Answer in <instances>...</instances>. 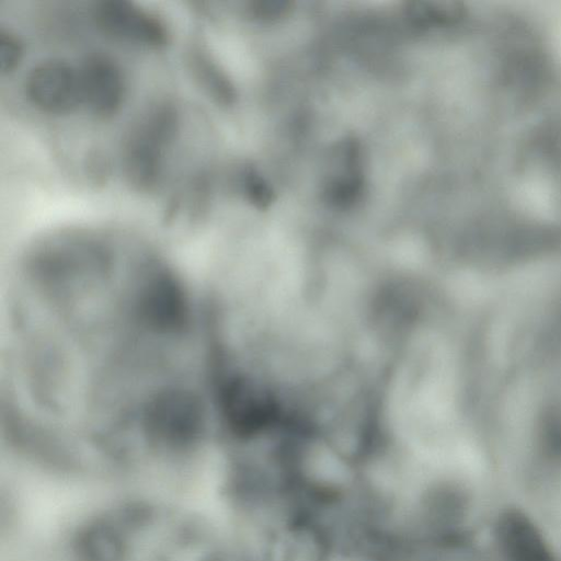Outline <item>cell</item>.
<instances>
[{
  "mask_svg": "<svg viewBox=\"0 0 561 561\" xmlns=\"http://www.w3.org/2000/svg\"><path fill=\"white\" fill-rule=\"evenodd\" d=\"M77 553L82 561H122L125 543L112 525L96 523L79 536Z\"/></svg>",
  "mask_w": 561,
  "mask_h": 561,
  "instance_id": "52a82bcc",
  "label": "cell"
},
{
  "mask_svg": "<svg viewBox=\"0 0 561 561\" xmlns=\"http://www.w3.org/2000/svg\"><path fill=\"white\" fill-rule=\"evenodd\" d=\"M78 70L82 105L101 118L114 115L126 93L121 67L107 55L98 53L88 55Z\"/></svg>",
  "mask_w": 561,
  "mask_h": 561,
  "instance_id": "277c9868",
  "label": "cell"
},
{
  "mask_svg": "<svg viewBox=\"0 0 561 561\" xmlns=\"http://www.w3.org/2000/svg\"><path fill=\"white\" fill-rule=\"evenodd\" d=\"M186 68L202 92L219 105H228L234 99L233 87L201 39H193L184 54Z\"/></svg>",
  "mask_w": 561,
  "mask_h": 561,
  "instance_id": "5b68a950",
  "label": "cell"
},
{
  "mask_svg": "<svg viewBox=\"0 0 561 561\" xmlns=\"http://www.w3.org/2000/svg\"><path fill=\"white\" fill-rule=\"evenodd\" d=\"M337 164L328 184L329 198L336 205H346L360 191L359 150L353 141L344 142L337 150Z\"/></svg>",
  "mask_w": 561,
  "mask_h": 561,
  "instance_id": "8992f818",
  "label": "cell"
},
{
  "mask_svg": "<svg viewBox=\"0 0 561 561\" xmlns=\"http://www.w3.org/2000/svg\"><path fill=\"white\" fill-rule=\"evenodd\" d=\"M25 94L45 113H70L82 105L79 70L60 58L42 60L26 77Z\"/></svg>",
  "mask_w": 561,
  "mask_h": 561,
  "instance_id": "3957f363",
  "label": "cell"
},
{
  "mask_svg": "<svg viewBox=\"0 0 561 561\" xmlns=\"http://www.w3.org/2000/svg\"><path fill=\"white\" fill-rule=\"evenodd\" d=\"M179 125L178 107L168 100L150 104L130 124L121 157L123 174L134 191L147 193L157 186Z\"/></svg>",
  "mask_w": 561,
  "mask_h": 561,
  "instance_id": "6da1fadb",
  "label": "cell"
},
{
  "mask_svg": "<svg viewBox=\"0 0 561 561\" xmlns=\"http://www.w3.org/2000/svg\"><path fill=\"white\" fill-rule=\"evenodd\" d=\"M23 57V44L11 31H0V68L3 73H10L19 67Z\"/></svg>",
  "mask_w": 561,
  "mask_h": 561,
  "instance_id": "ba28073f",
  "label": "cell"
},
{
  "mask_svg": "<svg viewBox=\"0 0 561 561\" xmlns=\"http://www.w3.org/2000/svg\"><path fill=\"white\" fill-rule=\"evenodd\" d=\"M93 20L105 35L144 47L160 49L171 39L170 30L159 15L129 1L98 2Z\"/></svg>",
  "mask_w": 561,
  "mask_h": 561,
  "instance_id": "7a4b0ae2",
  "label": "cell"
},
{
  "mask_svg": "<svg viewBox=\"0 0 561 561\" xmlns=\"http://www.w3.org/2000/svg\"><path fill=\"white\" fill-rule=\"evenodd\" d=\"M242 183L244 192L252 203L262 206L270 201L266 183L252 169L244 171Z\"/></svg>",
  "mask_w": 561,
  "mask_h": 561,
  "instance_id": "9c48e42d",
  "label": "cell"
}]
</instances>
